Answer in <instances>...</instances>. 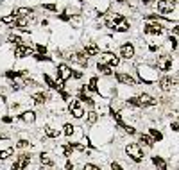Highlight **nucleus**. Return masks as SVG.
<instances>
[{"instance_id": "nucleus-40", "label": "nucleus", "mask_w": 179, "mask_h": 170, "mask_svg": "<svg viewBox=\"0 0 179 170\" xmlns=\"http://www.w3.org/2000/svg\"><path fill=\"white\" fill-rule=\"evenodd\" d=\"M111 170H124V167H122L118 161H113V163H111Z\"/></svg>"}, {"instance_id": "nucleus-11", "label": "nucleus", "mask_w": 179, "mask_h": 170, "mask_svg": "<svg viewBox=\"0 0 179 170\" xmlns=\"http://www.w3.org/2000/svg\"><path fill=\"white\" fill-rule=\"evenodd\" d=\"M138 102H140V106L142 107H147V106H156L158 104V100L152 97V95H149V93H140L138 97Z\"/></svg>"}, {"instance_id": "nucleus-45", "label": "nucleus", "mask_w": 179, "mask_h": 170, "mask_svg": "<svg viewBox=\"0 0 179 170\" xmlns=\"http://www.w3.org/2000/svg\"><path fill=\"white\" fill-rule=\"evenodd\" d=\"M2 122H6V124H11V122H13V116H4V118H2Z\"/></svg>"}, {"instance_id": "nucleus-28", "label": "nucleus", "mask_w": 179, "mask_h": 170, "mask_svg": "<svg viewBox=\"0 0 179 170\" xmlns=\"http://www.w3.org/2000/svg\"><path fill=\"white\" fill-rule=\"evenodd\" d=\"M88 90H90V92H95V93H100L99 86H97V77H92V79H90V84H88Z\"/></svg>"}, {"instance_id": "nucleus-21", "label": "nucleus", "mask_w": 179, "mask_h": 170, "mask_svg": "<svg viewBox=\"0 0 179 170\" xmlns=\"http://www.w3.org/2000/svg\"><path fill=\"white\" fill-rule=\"evenodd\" d=\"M43 131H45V136H47V138H52V140L59 138V135H61V133H59L57 129H54L52 125H45V129H43Z\"/></svg>"}, {"instance_id": "nucleus-37", "label": "nucleus", "mask_w": 179, "mask_h": 170, "mask_svg": "<svg viewBox=\"0 0 179 170\" xmlns=\"http://www.w3.org/2000/svg\"><path fill=\"white\" fill-rule=\"evenodd\" d=\"M36 50H38V54H41V56L47 54V47H45V45H36Z\"/></svg>"}, {"instance_id": "nucleus-5", "label": "nucleus", "mask_w": 179, "mask_h": 170, "mask_svg": "<svg viewBox=\"0 0 179 170\" xmlns=\"http://www.w3.org/2000/svg\"><path fill=\"white\" fill-rule=\"evenodd\" d=\"M143 32H145V34H152V36H161L165 32V27L159 21H154V23L147 21L145 27H143Z\"/></svg>"}, {"instance_id": "nucleus-41", "label": "nucleus", "mask_w": 179, "mask_h": 170, "mask_svg": "<svg viewBox=\"0 0 179 170\" xmlns=\"http://www.w3.org/2000/svg\"><path fill=\"white\" fill-rule=\"evenodd\" d=\"M124 131H125L127 135H136V129L131 127V125H125V127H124Z\"/></svg>"}, {"instance_id": "nucleus-13", "label": "nucleus", "mask_w": 179, "mask_h": 170, "mask_svg": "<svg viewBox=\"0 0 179 170\" xmlns=\"http://www.w3.org/2000/svg\"><path fill=\"white\" fill-rule=\"evenodd\" d=\"M120 56L124 59H133L134 57V45L133 43H124L120 47Z\"/></svg>"}, {"instance_id": "nucleus-26", "label": "nucleus", "mask_w": 179, "mask_h": 170, "mask_svg": "<svg viewBox=\"0 0 179 170\" xmlns=\"http://www.w3.org/2000/svg\"><path fill=\"white\" fill-rule=\"evenodd\" d=\"M31 13H34V9H32V7H20L14 14H16V16H29Z\"/></svg>"}, {"instance_id": "nucleus-30", "label": "nucleus", "mask_w": 179, "mask_h": 170, "mask_svg": "<svg viewBox=\"0 0 179 170\" xmlns=\"http://www.w3.org/2000/svg\"><path fill=\"white\" fill-rule=\"evenodd\" d=\"M9 156H13V149H6V150H0V161L7 159Z\"/></svg>"}, {"instance_id": "nucleus-24", "label": "nucleus", "mask_w": 179, "mask_h": 170, "mask_svg": "<svg viewBox=\"0 0 179 170\" xmlns=\"http://www.w3.org/2000/svg\"><path fill=\"white\" fill-rule=\"evenodd\" d=\"M140 142H142V145H145V147H154V142H152V138H150L149 135H140Z\"/></svg>"}, {"instance_id": "nucleus-19", "label": "nucleus", "mask_w": 179, "mask_h": 170, "mask_svg": "<svg viewBox=\"0 0 179 170\" xmlns=\"http://www.w3.org/2000/svg\"><path fill=\"white\" fill-rule=\"evenodd\" d=\"M32 99H34L36 106H43V104L49 100V95H47V93H43V92H38V93H34V95H32Z\"/></svg>"}, {"instance_id": "nucleus-32", "label": "nucleus", "mask_w": 179, "mask_h": 170, "mask_svg": "<svg viewBox=\"0 0 179 170\" xmlns=\"http://www.w3.org/2000/svg\"><path fill=\"white\" fill-rule=\"evenodd\" d=\"M97 118H99V116H97V113H95V111H90V113H88V124H95V122H97Z\"/></svg>"}, {"instance_id": "nucleus-44", "label": "nucleus", "mask_w": 179, "mask_h": 170, "mask_svg": "<svg viewBox=\"0 0 179 170\" xmlns=\"http://www.w3.org/2000/svg\"><path fill=\"white\" fill-rule=\"evenodd\" d=\"M64 168H66V170H73V163H72V161H66Z\"/></svg>"}, {"instance_id": "nucleus-43", "label": "nucleus", "mask_w": 179, "mask_h": 170, "mask_svg": "<svg viewBox=\"0 0 179 170\" xmlns=\"http://www.w3.org/2000/svg\"><path fill=\"white\" fill-rule=\"evenodd\" d=\"M59 20H63V21H70V14H59Z\"/></svg>"}, {"instance_id": "nucleus-15", "label": "nucleus", "mask_w": 179, "mask_h": 170, "mask_svg": "<svg viewBox=\"0 0 179 170\" xmlns=\"http://www.w3.org/2000/svg\"><path fill=\"white\" fill-rule=\"evenodd\" d=\"M100 54V47L95 41H88L84 45V56H99Z\"/></svg>"}, {"instance_id": "nucleus-4", "label": "nucleus", "mask_w": 179, "mask_h": 170, "mask_svg": "<svg viewBox=\"0 0 179 170\" xmlns=\"http://www.w3.org/2000/svg\"><path fill=\"white\" fill-rule=\"evenodd\" d=\"M31 165V154L27 152H20L18 158H16V161L13 163V170H25Z\"/></svg>"}, {"instance_id": "nucleus-42", "label": "nucleus", "mask_w": 179, "mask_h": 170, "mask_svg": "<svg viewBox=\"0 0 179 170\" xmlns=\"http://www.w3.org/2000/svg\"><path fill=\"white\" fill-rule=\"evenodd\" d=\"M177 125H179V124H177V120H174V122H172V124H170V129H172V131H174V133H177Z\"/></svg>"}, {"instance_id": "nucleus-34", "label": "nucleus", "mask_w": 179, "mask_h": 170, "mask_svg": "<svg viewBox=\"0 0 179 170\" xmlns=\"http://www.w3.org/2000/svg\"><path fill=\"white\" fill-rule=\"evenodd\" d=\"M25 147H31V142H27V140H20V142L16 143V149H25Z\"/></svg>"}, {"instance_id": "nucleus-9", "label": "nucleus", "mask_w": 179, "mask_h": 170, "mask_svg": "<svg viewBox=\"0 0 179 170\" xmlns=\"http://www.w3.org/2000/svg\"><path fill=\"white\" fill-rule=\"evenodd\" d=\"M177 84V77H170V75H165V77L159 79V88L163 92H172Z\"/></svg>"}, {"instance_id": "nucleus-29", "label": "nucleus", "mask_w": 179, "mask_h": 170, "mask_svg": "<svg viewBox=\"0 0 179 170\" xmlns=\"http://www.w3.org/2000/svg\"><path fill=\"white\" fill-rule=\"evenodd\" d=\"M14 20H16V14H14V13L6 14V16H2V18H0L2 23H14Z\"/></svg>"}, {"instance_id": "nucleus-46", "label": "nucleus", "mask_w": 179, "mask_h": 170, "mask_svg": "<svg viewBox=\"0 0 179 170\" xmlns=\"http://www.w3.org/2000/svg\"><path fill=\"white\" fill-rule=\"evenodd\" d=\"M149 50H150V52H156L158 47H156V45H149Z\"/></svg>"}, {"instance_id": "nucleus-38", "label": "nucleus", "mask_w": 179, "mask_h": 170, "mask_svg": "<svg viewBox=\"0 0 179 170\" xmlns=\"http://www.w3.org/2000/svg\"><path fill=\"white\" fill-rule=\"evenodd\" d=\"M32 56H34L36 59H38V61H52V59H50L49 56H41V54H32Z\"/></svg>"}, {"instance_id": "nucleus-39", "label": "nucleus", "mask_w": 179, "mask_h": 170, "mask_svg": "<svg viewBox=\"0 0 179 170\" xmlns=\"http://www.w3.org/2000/svg\"><path fill=\"white\" fill-rule=\"evenodd\" d=\"M168 41H170V45H172V49H174V50L177 49V38H176V36H170V40H168Z\"/></svg>"}, {"instance_id": "nucleus-31", "label": "nucleus", "mask_w": 179, "mask_h": 170, "mask_svg": "<svg viewBox=\"0 0 179 170\" xmlns=\"http://www.w3.org/2000/svg\"><path fill=\"white\" fill-rule=\"evenodd\" d=\"M7 40H9V43H13L14 47H16V45H21V38H20V36H14V34H11L9 38H7Z\"/></svg>"}, {"instance_id": "nucleus-49", "label": "nucleus", "mask_w": 179, "mask_h": 170, "mask_svg": "<svg viewBox=\"0 0 179 170\" xmlns=\"http://www.w3.org/2000/svg\"><path fill=\"white\" fill-rule=\"evenodd\" d=\"M79 2H84V0H79Z\"/></svg>"}, {"instance_id": "nucleus-2", "label": "nucleus", "mask_w": 179, "mask_h": 170, "mask_svg": "<svg viewBox=\"0 0 179 170\" xmlns=\"http://www.w3.org/2000/svg\"><path fill=\"white\" fill-rule=\"evenodd\" d=\"M125 154H127L134 163H142L143 161V150H142V145L140 143H129L127 147H125Z\"/></svg>"}, {"instance_id": "nucleus-27", "label": "nucleus", "mask_w": 179, "mask_h": 170, "mask_svg": "<svg viewBox=\"0 0 179 170\" xmlns=\"http://www.w3.org/2000/svg\"><path fill=\"white\" fill-rule=\"evenodd\" d=\"M64 136H73V133H75V125H72V124H64V129H63Z\"/></svg>"}, {"instance_id": "nucleus-50", "label": "nucleus", "mask_w": 179, "mask_h": 170, "mask_svg": "<svg viewBox=\"0 0 179 170\" xmlns=\"http://www.w3.org/2000/svg\"><path fill=\"white\" fill-rule=\"evenodd\" d=\"M124 2H125V0H124ZM127 2H131V0H127Z\"/></svg>"}, {"instance_id": "nucleus-8", "label": "nucleus", "mask_w": 179, "mask_h": 170, "mask_svg": "<svg viewBox=\"0 0 179 170\" xmlns=\"http://www.w3.org/2000/svg\"><path fill=\"white\" fill-rule=\"evenodd\" d=\"M177 6V2L176 0H158V11L161 14H168L172 13L174 9Z\"/></svg>"}, {"instance_id": "nucleus-10", "label": "nucleus", "mask_w": 179, "mask_h": 170, "mask_svg": "<svg viewBox=\"0 0 179 170\" xmlns=\"http://www.w3.org/2000/svg\"><path fill=\"white\" fill-rule=\"evenodd\" d=\"M34 52H32V49L29 47V45H16L14 47V56L18 57V59H23V57H27V56H32Z\"/></svg>"}, {"instance_id": "nucleus-22", "label": "nucleus", "mask_w": 179, "mask_h": 170, "mask_svg": "<svg viewBox=\"0 0 179 170\" xmlns=\"http://www.w3.org/2000/svg\"><path fill=\"white\" fill-rule=\"evenodd\" d=\"M40 163L45 165V167H54V159H50V156L47 152H41L40 154Z\"/></svg>"}, {"instance_id": "nucleus-7", "label": "nucleus", "mask_w": 179, "mask_h": 170, "mask_svg": "<svg viewBox=\"0 0 179 170\" xmlns=\"http://www.w3.org/2000/svg\"><path fill=\"white\" fill-rule=\"evenodd\" d=\"M100 63L107 64L109 68H116V66L120 64V57L115 56L113 52H104V54H102V57H100Z\"/></svg>"}, {"instance_id": "nucleus-33", "label": "nucleus", "mask_w": 179, "mask_h": 170, "mask_svg": "<svg viewBox=\"0 0 179 170\" xmlns=\"http://www.w3.org/2000/svg\"><path fill=\"white\" fill-rule=\"evenodd\" d=\"M82 170H102V168L97 167V165H93V163H84L82 165Z\"/></svg>"}, {"instance_id": "nucleus-14", "label": "nucleus", "mask_w": 179, "mask_h": 170, "mask_svg": "<svg viewBox=\"0 0 179 170\" xmlns=\"http://www.w3.org/2000/svg\"><path fill=\"white\" fill-rule=\"evenodd\" d=\"M57 77H59V81H68V79L72 77V68L68 66V64H59L57 66Z\"/></svg>"}, {"instance_id": "nucleus-47", "label": "nucleus", "mask_w": 179, "mask_h": 170, "mask_svg": "<svg viewBox=\"0 0 179 170\" xmlns=\"http://www.w3.org/2000/svg\"><path fill=\"white\" fill-rule=\"evenodd\" d=\"M152 2H154V0H142L143 6H149V4H152Z\"/></svg>"}, {"instance_id": "nucleus-23", "label": "nucleus", "mask_w": 179, "mask_h": 170, "mask_svg": "<svg viewBox=\"0 0 179 170\" xmlns=\"http://www.w3.org/2000/svg\"><path fill=\"white\" fill-rule=\"evenodd\" d=\"M97 70L100 72V73H102V75H113V70H111V68H109V66H107V64H104V63H97Z\"/></svg>"}, {"instance_id": "nucleus-18", "label": "nucleus", "mask_w": 179, "mask_h": 170, "mask_svg": "<svg viewBox=\"0 0 179 170\" xmlns=\"http://www.w3.org/2000/svg\"><path fill=\"white\" fill-rule=\"evenodd\" d=\"M18 118L23 120V122H27V124H32V122L36 120V113L31 111V109H27V111H21V113L18 115Z\"/></svg>"}, {"instance_id": "nucleus-35", "label": "nucleus", "mask_w": 179, "mask_h": 170, "mask_svg": "<svg viewBox=\"0 0 179 170\" xmlns=\"http://www.w3.org/2000/svg\"><path fill=\"white\" fill-rule=\"evenodd\" d=\"M43 9H47V11H57V6L56 4H43Z\"/></svg>"}, {"instance_id": "nucleus-36", "label": "nucleus", "mask_w": 179, "mask_h": 170, "mask_svg": "<svg viewBox=\"0 0 179 170\" xmlns=\"http://www.w3.org/2000/svg\"><path fill=\"white\" fill-rule=\"evenodd\" d=\"M127 104H131V106H134V107H142V106H140V102H138V99H136V97H131V99L127 100Z\"/></svg>"}, {"instance_id": "nucleus-48", "label": "nucleus", "mask_w": 179, "mask_h": 170, "mask_svg": "<svg viewBox=\"0 0 179 170\" xmlns=\"http://www.w3.org/2000/svg\"><path fill=\"white\" fill-rule=\"evenodd\" d=\"M116 2H120V4H122V2H124V0H116Z\"/></svg>"}, {"instance_id": "nucleus-16", "label": "nucleus", "mask_w": 179, "mask_h": 170, "mask_svg": "<svg viewBox=\"0 0 179 170\" xmlns=\"http://www.w3.org/2000/svg\"><path fill=\"white\" fill-rule=\"evenodd\" d=\"M70 59L73 61V63H79L81 66H88V57L84 56V52H77V54H72L70 56Z\"/></svg>"}, {"instance_id": "nucleus-20", "label": "nucleus", "mask_w": 179, "mask_h": 170, "mask_svg": "<svg viewBox=\"0 0 179 170\" xmlns=\"http://www.w3.org/2000/svg\"><path fill=\"white\" fill-rule=\"evenodd\" d=\"M13 27H18V29H27L29 27V16H16Z\"/></svg>"}, {"instance_id": "nucleus-3", "label": "nucleus", "mask_w": 179, "mask_h": 170, "mask_svg": "<svg viewBox=\"0 0 179 170\" xmlns=\"http://www.w3.org/2000/svg\"><path fill=\"white\" fill-rule=\"evenodd\" d=\"M172 56H167V54H163V56H158L156 59V68L158 72H168L172 70Z\"/></svg>"}, {"instance_id": "nucleus-25", "label": "nucleus", "mask_w": 179, "mask_h": 170, "mask_svg": "<svg viewBox=\"0 0 179 170\" xmlns=\"http://www.w3.org/2000/svg\"><path fill=\"white\" fill-rule=\"evenodd\" d=\"M149 136L152 138V142H161V140H163V135H161V133L158 131V129H154V127H150Z\"/></svg>"}, {"instance_id": "nucleus-6", "label": "nucleus", "mask_w": 179, "mask_h": 170, "mask_svg": "<svg viewBox=\"0 0 179 170\" xmlns=\"http://www.w3.org/2000/svg\"><path fill=\"white\" fill-rule=\"evenodd\" d=\"M68 111H70V115L73 118H82V116H84V107H82V104H81L77 99H73L70 104H68Z\"/></svg>"}, {"instance_id": "nucleus-12", "label": "nucleus", "mask_w": 179, "mask_h": 170, "mask_svg": "<svg viewBox=\"0 0 179 170\" xmlns=\"http://www.w3.org/2000/svg\"><path fill=\"white\" fill-rule=\"evenodd\" d=\"M115 77H116V81H118L120 84L136 86V79L133 77V75H129V73H122V72H116V73H115Z\"/></svg>"}, {"instance_id": "nucleus-1", "label": "nucleus", "mask_w": 179, "mask_h": 170, "mask_svg": "<svg viewBox=\"0 0 179 170\" xmlns=\"http://www.w3.org/2000/svg\"><path fill=\"white\" fill-rule=\"evenodd\" d=\"M138 75H140V79L145 84H150V83L158 81V70L149 68V66H143V64H138Z\"/></svg>"}, {"instance_id": "nucleus-17", "label": "nucleus", "mask_w": 179, "mask_h": 170, "mask_svg": "<svg viewBox=\"0 0 179 170\" xmlns=\"http://www.w3.org/2000/svg\"><path fill=\"white\" fill-rule=\"evenodd\" d=\"M152 165H154L158 170H168V163H167V159H163L161 156H152Z\"/></svg>"}]
</instances>
